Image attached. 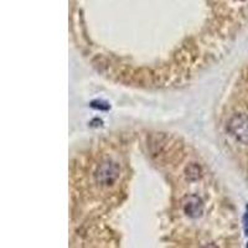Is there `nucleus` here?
Segmentation results:
<instances>
[{
	"label": "nucleus",
	"instance_id": "1",
	"mask_svg": "<svg viewBox=\"0 0 248 248\" xmlns=\"http://www.w3.org/2000/svg\"><path fill=\"white\" fill-rule=\"evenodd\" d=\"M96 181L101 186H109L116 183L119 176V167L112 160H106L97 169Z\"/></svg>",
	"mask_w": 248,
	"mask_h": 248
},
{
	"label": "nucleus",
	"instance_id": "2",
	"mask_svg": "<svg viewBox=\"0 0 248 248\" xmlns=\"http://www.w3.org/2000/svg\"><path fill=\"white\" fill-rule=\"evenodd\" d=\"M229 130L232 136L240 141H248V116L246 114H236L231 118L229 123Z\"/></svg>",
	"mask_w": 248,
	"mask_h": 248
},
{
	"label": "nucleus",
	"instance_id": "3",
	"mask_svg": "<svg viewBox=\"0 0 248 248\" xmlns=\"http://www.w3.org/2000/svg\"><path fill=\"white\" fill-rule=\"evenodd\" d=\"M184 211L189 217L196 218V217L201 216L203 212V202L199 196L196 195H191L184 200Z\"/></svg>",
	"mask_w": 248,
	"mask_h": 248
},
{
	"label": "nucleus",
	"instance_id": "4",
	"mask_svg": "<svg viewBox=\"0 0 248 248\" xmlns=\"http://www.w3.org/2000/svg\"><path fill=\"white\" fill-rule=\"evenodd\" d=\"M243 227H245L246 234L248 236V205H247V207H246L245 216H243Z\"/></svg>",
	"mask_w": 248,
	"mask_h": 248
}]
</instances>
